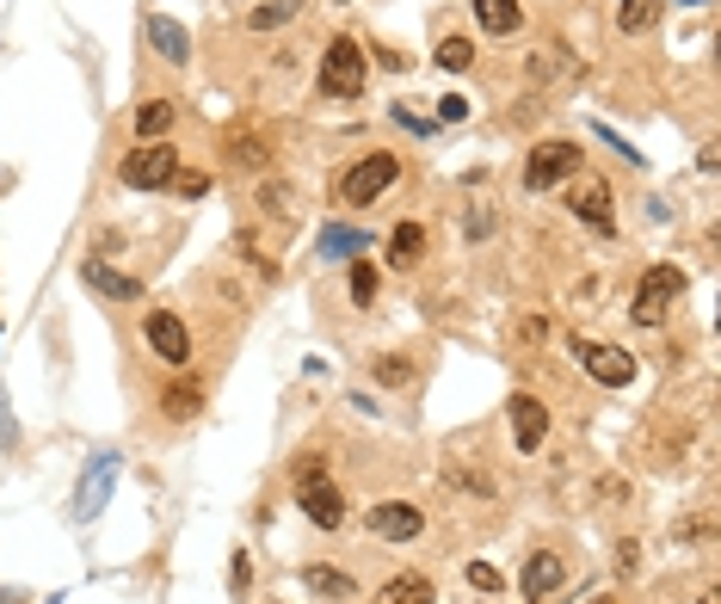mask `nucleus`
Masks as SVG:
<instances>
[{"instance_id": "6", "label": "nucleus", "mask_w": 721, "mask_h": 604, "mask_svg": "<svg viewBox=\"0 0 721 604\" xmlns=\"http://www.w3.org/2000/svg\"><path fill=\"white\" fill-rule=\"evenodd\" d=\"M568 210H573V216H580L586 228H598V235H610V228H617V216H610V186L598 179V173H573Z\"/></svg>"}, {"instance_id": "25", "label": "nucleus", "mask_w": 721, "mask_h": 604, "mask_svg": "<svg viewBox=\"0 0 721 604\" xmlns=\"http://www.w3.org/2000/svg\"><path fill=\"white\" fill-rule=\"evenodd\" d=\"M438 68H444V75H469L475 68V43L469 38H444L438 43Z\"/></svg>"}, {"instance_id": "31", "label": "nucleus", "mask_w": 721, "mask_h": 604, "mask_svg": "<svg viewBox=\"0 0 721 604\" xmlns=\"http://www.w3.org/2000/svg\"><path fill=\"white\" fill-rule=\"evenodd\" d=\"M469 586H475V592H499V567H488V562H469Z\"/></svg>"}, {"instance_id": "16", "label": "nucleus", "mask_w": 721, "mask_h": 604, "mask_svg": "<svg viewBox=\"0 0 721 604\" xmlns=\"http://www.w3.org/2000/svg\"><path fill=\"white\" fill-rule=\"evenodd\" d=\"M438 592H432V580L426 574H395V580H382V592L370 604H432Z\"/></svg>"}, {"instance_id": "17", "label": "nucleus", "mask_w": 721, "mask_h": 604, "mask_svg": "<svg viewBox=\"0 0 721 604\" xmlns=\"http://www.w3.org/2000/svg\"><path fill=\"white\" fill-rule=\"evenodd\" d=\"M161 414L179 419V426L198 419V414H204V389H198V382H167V389H161Z\"/></svg>"}, {"instance_id": "13", "label": "nucleus", "mask_w": 721, "mask_h": 604, "mask_svg": "<svg viewBox=\"0 0 721 604\" xmlns=\"http://www.w3.org/2000/svg\"><path fill=\"white\" fill-rule=\"evenodd\" d=\"M80 278H87V290H99V297H112V302H142V284L112 272L105 260H80Z\"/></svg>"}, {"instance_id": "35", "label": "nucleus", "mask_w": 721, "mask_h": 604, "mask_svg": "<svg viewBox=\"0 0 721 604\" xmlns=\"http://www.w3.org/2000/svg\"><path fill=\"white\" fill-rule=\"evenodd\" d=\"M463 228H469V241H475V235H488V228H494V216H488V210H469V223H463Z\"/></svg>"}, {"instance_id": "30", "label": "nucleus", "mask_w": 721, "mask_h": 604, "mask_svg": "<svg viewBox=\"0 0 721 604\" xmlns=\"http://www.w3.org/2000/svg\"><path fill=\"white\" fill-rule=\"evenodd\" d=\"M444 481H451V488H463V493H481V500H488V493H494V481H488V475H469V469H444Z\"/></svg>"}, {"instance_id": "1", "label": "nucleus", "mask_w": 721, "mask_h": 604, "mask_svg": "<svg viewBox=\"0 0 721 604\" xmlns=\"http://www.w3.org/2000/svg\"><path fill=\"white\" fill-rule=\"evenodd\" d=\"M395 179H401V154H389V149H382V154H358V161L345 167V179H340V198H345V204H377Z\"/></svg>"}, {"instance_id": "9", "label": "nucleus", "mask_w": 721, "mask_h": 604, "mask_svg": "<svg viewBox=\"0 0 721 604\" xmlns=\"http://www.w3.org/2000/svg\"><path fill=\"white\" fill-rule=\"evenodd\" d=\"M506 414H513V444L518 451L524 456L543 451V438H549V407H543L536 395H513L506 401Z\"/></svg>"}, {"instance_id": "20", "label": "nucleus", "mask_w": 721, "mask_h": 604, "mask_svg": "<svg viewBox=\"0 0 721 604\" xmlns=\"http://www.w3.org/2000/svg\"><path fill=\"white\" fill-rule=\"evenodd\" d=\"M419 253H426V228H419V223H401L395 235H389V265H401V272H407V265H419Z\"/></svg>"}, {"instance_id": "10", "label": "nucleus", "mask_w": 721, "mask_h": 604, "mask_svg": "<svg viewBox=\"0 0 721 604\" xmlns=\"http://www.w3.org/2000/svg\"><path fill=\"white\" fill-rule=\"evenodd\" d=\"M370 530H377L382 543H414L419 530H426V512L407 506V500H382V506H370Z\"/></svg>"}, {"instance_id": "2", "label": "nucleus", "mask_w": 721, "mask_h": 604, "mask_svg": "<svg viewBox=\"0 0 721 604\" xmlns=\"http://www.w3.org/2000/svg\"><path fill=\"white\" fill-rule=\"evenodd\" d=\"M679 297H684V272H679V265H647L642 284H635V322L660 327L666 309H672Z\"/></svg>"}, {"instance_id": "19", "label": "nucleus", "mask_w": 721, "mask_h": 604, "mask_svg": "<svg viewBox=\"0 0 721 604\" xmlns=\"http://www.w3.org/2000/svg\"><path fill=\"white\" fill-rule=\"evenodd\" d=\"M173 117H179V105H173V99H149V105L136 112V136H142V142H161V136L173 130Z\"/></svg>"}, {"instance_id": "32", "label": "nucleus", "mask_w": 721, "mask_h": 604, "mask_svg": "<svg viewBox=\"0 0 721 604\" xmlns=\"http://www.w3.org/2000/svg\"><path fill=\"white\" fill-rule=\"evenodd\" d=\"M173 186H179V198H204V191H210V173H173Z\"/></svg>"}, {"instance_id": "4", "label": "nucleus", "mask_w": 721, "mask_h": 604, "mask_svg": "<svg viewBox=\"0 0 721 604\" xmlns=\"http://www.w3.org/2000/svg\"><path fill=\"white\" fill-rule=\"evenodd\" d=\"M173 173H179V154L167 149V142H142V149H130L124 161H117V179L136 191H161L173 186Z\"/></svg>"}, {"instance_id": "15", "label": "nucleus", "mask_w": 721, "mask_h": 604, "mask_svg": "<svg viewBox=\"0 0 721 604\" xmlns=\"http://www.w3.org/2000/svg\"><path fill=\"white\" fill-rule=\"evenodd\" d=\"M469 13L481 20V32H494V38H513L518 25H524V7H518V0H469Z\"/></svg>"}, {"instance_id": "21", "label": "nucleus", "mask_w": 721, "mask_h": 604, "mask_svg": "<svg viewBox=\"0 0 721 604\" xmlns=\"http://www.w3.org/2000/svg\"><path fill=\"white\" fill-rule=\"evenodd\" d=\"M364 247H370V235H358V228H345V223L321 228V253L327 260H352V253H364Z\"/></svg>"}, {"instance_id": "28", "label": "nucleus", "mask_w": 721, "mask_h": 604, "mask_svg": "<svg viewBox=\"0 0 721 604\" xmlns=\"http://www.w3.org/2000/svg\"><path fill=\"white\" fill-rule=\"evenodd\" d=\"M290 204H296V191L290 186H278V179L260 186V210H266V216H290Z\"/></svg>"}, {"instance_id": "18", "label": "nucleus", "mask_w": 721, "mask_h": 604, "mask_svg": "<svg viewBox=\"0 0 721 604\" xmlns=\"http://www.w3.org/2000/svg\"><path fill=\"white\" fill-rule=\"evenodd\" d=\"M303 586H308V592H321V599H358L352 574H340V567H327V562H308L303 567Z\"/></svg>"}, {"instance_id": "37", "label": "nucleus", "mask_w": 721, "mask_h": 604, "mask_svg": "<svg viewBox=\"0 0 721 604\" xmlns=\"http://www.w3.org/2000/svg\"><path fill=\"white\" fill-rule=\"evenodd\" d=\"M598 604H617V599H598Z\"/></svg>"}, {"instance_id": "27", "label": "nucleus", "mask_w": 721, "mask_h": 604, "mask_svg": "<svg viewBox=\"0 0 721 604\" xmlns=\"http://www.w3.org/2000/svg\"><path fill=\"white\" fill-rule=\"evenodd\" d=\"M352 302H358V309H370V302H377V265H370V260L352 265Z\"/></svg>"}, {"instance_id": "5", "label": "nucleus", "mask_w": 721, "mask_h": 604, "mask_svg": "<svg viewBox=\"0 0 721 604\" xmlns=\"http://www.w3.org/2000/svg\"><path fill=\"white\" fill-rule=\"evenodd\" d=\"M573 173H580V142H536L531 161H524V186L549 191L561 179H573Z\"/></svg>"}, {"instance_id": "12", "label": "nucleus", "mask_w": 721, "mask_h": 604, "mask_svg": "<svg viewBox=\"0 0 721 604\" xmlns=\"http://www.w3.org/2000/svg\"><path fill=\"white\" fill-rule=\"evenodd\" d=\"M561 580H568V562L555 549H536L531 562H524V574H518L524 599H549V592H561Z\"/></svg>"}, {"instance_id": "29", "label": "nucleus", "mask_w": 721, "mask_h": 604, "mask_svg": "<svg viewBox=\"0 0 721 604\" xmlns=\"http://www.w3.org/2000/svg\"><path fill=\"white\" fill-rule=\"evenodd\" d=\"M370 377L389 382V389H401V382H414V364H407V358H377V364H370Z\"/></svg>"}, {"instance_id": "14", "label": "nucleus", "mask_w": 721, "mask_h": 604, "mask_svg": "<svg viewBox=\"0 0 721 604\" xmlns=\"http://www.w3.org/2000/svg\"><path fill=\"white\" fill-rule=\"evenodd\" d=\"M149 43H154V56H161V62H173V68H186V56H191V38H186V25H179V20H167V13H154V20H149Z\"/></svg>"}, {"instance_id": "11", "label": "nucleus", "mask_w": 721, "mask_h": 604, "mask_svg": "<svg viewBox=\"0 0 721 604\" xmlns=\"http://www.w3.org/2000/svg\"><path fill=\"white\" fill-rule=\"evenodd\" d=\"M573 352L586 364V377L605 382V389H629V382H635V358L617 352V345H573Z\"/></svg>"}, {"instance_id": "24", "label": "nucleus", "mask_w": 721, "mask_h": 604, "mask_svg": "<svg viewBox=\"0 0 721 604\" xmlns=\"http://www.w3.org/2000/svg\"><path fill=\"white\" fill-rule=\"evenodd\" d=\"M660 13H666V0H617V25L623 32H647Z\"/></svg>"}, {"instance_id": "7", "label": "nucleus", "mask_w": 721, "mask_h": 604, "mask_svg": "<svg viewBox=\"0 0 721 604\" xmlns=\"http://www.w3.org/2000/svg\"><path fill=\"white\" fill-rule=\"evenodd\" d=\"M296 506L308 512V525L321 530H340L345 525V493L327 481V475H308V481H296Z\"/></svg>"}, {"instance_id": "36", "label": "nucleus", "mask_w": 721, "mask_h": 604, "mask_svg": "<svg viewBox=\"0 0 721 604\" xmlns=\"http://www.w3.org/2000/svg\"><path fill=\"white\" fill-rule=\"evenodd\" d=\"M697 604H721V599H716V592H703V599H697Z\"/></svg>"}, {"instance_id": "34", "label": "nucleus", "mask_w": 721, "mask_h": 604, "mask_svg": "<svg viewBox=\"0 0 721 604\" xmlns=\"http://www.w3.org/2000/svg\"><path fill=\"white\" fill-rule=\"evenodd\" d=\"M617 567H623V574H635V567H642V543H635V537H629V543H617Z\"/></svg>"}, {"instance_id": "3", "label": "nucleus", "mask_w": 721, "mask_h": 604, "mask_svg": "<svg viewBox=\"0 0 721 604\" xmlns=\"http://www.w3.org/2000/svg\"><path fill=\"white\" fill-rule=\"evenodd\" d=\"M321 93L327 99H358L364 93V50H358V38H333V43H327Z\"/></svg>"}, {"instance_id": "22", "label": "nucleus", "mask_w": 721, "mask_h": 604, "mask_svg": "<svg viewBox=\"0 0 721 604\" xmlns=\"http://www.w3.org/2000/svg\"><path fill=\"white\" fill-rule=\"evenodd\" d=\"M303 13V0H260L248 13V32H278V25H290Z\"/></svg>"}, {"instance_id": "26", "label": "nucleus", "mask_w": 721, "mask_h": 604, "mask_svg": "<svg viewBox=\"0 0 721 604\" xmlns=\"http://www.w3.org/2000/svg\"><path fill=\"white\" fill-rule=\"evenodd\" d=\"M105 488H112V456H105V463L93 469V481L80 488V512H99V506H105Z\"/></svg>"}, {"instance_id": "8", "label": "nucleus", "mask_w": 721, "mask_h": 604, "mask_svg": "<svg viewBox=\"0 0 721 604\" xmlns=\"http://www.w3.org/2000/svg\"><path fill=\"white\" fill-rule=\"evenodd\" d=\"M142 334H149V352L167 364H186L191 358V327L173 315V309H149V322H142Z\"/></svg>"}, {"instance_id": "23", "label": "nucleus", "mask_w": 721, "mask_h": 604, "mask_svg": "<svg viewBox=\"0 0 721 604\" xmlns=\"http://www.w3.org/2000/svg\"><path fill=\"white\" fill-rule=\"evenodd\" d=\"M228 161H235V167H248V173H260V167H266V161H271L266 136H253V130L228 136Z\"/></svg>"}, {"instance_id": "33", "label": "nucleus", "mask_w": 721, "mask_h": 604, "mask_svg": "<svg viewBox=\"0 0 721 604\" xmlns=\"http://www.w3.org/2000/svg\"><path fill=\"white\" fill-rule=\"evenodd\" d=\"M438 117H444V124H463V117H469V99H463V93H444V99H438Z\"/></svg>"}]
</instances>
